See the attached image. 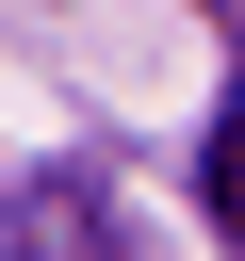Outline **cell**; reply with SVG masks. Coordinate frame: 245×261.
I'll return each mask as SVG.
<instances>
[{
    "label": "cell",
    "instance_id": "1",
    "mask_svg": "<svg viewBox=\"0 0 245 261\" xmlns=\"http://www.w3.org/2000/svg\"><path fill=\"white\" fill-rule=\"evenodd\" d=\"M0 261H114V228H98V196L49 163V179H16V196H0Z\"/></svg>",
    "mask_w": 245,
    "mask_h": 261
},
{
    "label": "cell",
    "instance_id": "2",
    "mask_svg": "<svg viewBox=\"0 0 245 261\" xmlns=\"http://www.w3.org/2000/svg\"><path fill=\"white\" fill-rule=\"evenodd\" d=\"M196 212L245 245V82H229V98H212V130H196Z\"/></svg>",
    "mask_w": 245,
    "mask_h": 261
}]
</instances>
